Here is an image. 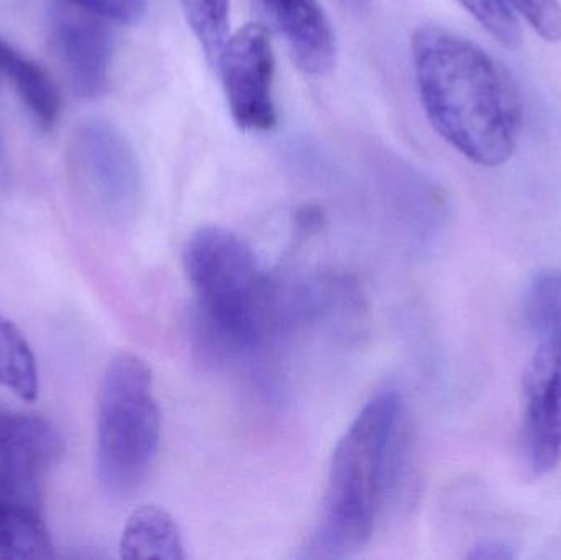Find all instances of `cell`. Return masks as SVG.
<instances>
[{"label": "cell", "mask_w": 561, "mask_h": 560, "mask_svg": "<svg viewBox=\"0 0 561 560\" xmlns=\"http://www.w3.org/2000/svg\"><path fill=\"white\" fill-rule=\"evenodd\" d=\"M411 48L419 98L435 132L471 163H507L524 125L523 99L507 69L444 26L415 30Z\"/></svg>", "instance_id": "obj_1"}, {"label": "cell", "mask_w": 561, "mask_h": 560, "mask_svg": "<svg viewBox=\"0 0 561 560\" xmlns=\"http://www.w3.org/2000/svg\"><path fill=\"white\" fill-rule=\"evenodd\" d=\"M408 416L401 393L379 391L359 411L336 444L325 500L306 559H345L371 541L382 510L404 476Z\"/></svg>", "instance_id": "obj_2"}, {"label": "cell", "mask_w": 561, "mask_h": 560, "mask_svg": "<svg viewBox=\"0 0 561 560\" xmlns=\"http://www.w3.org/2000/svg\"><path fill=\"white\" fill-rule=\"evenodd\" d=\"M184 272L204 331L227 354L252 351L278 324L279 295L252 247L224 227L206 226L187 239Z\"/></svg>", "instance_id": "obj_3"}, {"label": "cell", "mask_w": 561, "mask_h": 560, "mask_svg": "<svg viewBox=\"0 0 561 560\" xmlns=\"http://www.w3.org/2000/svg\"><path fill=\"white\" fill-rule=\"evenodd\" d=\"M95 470L108 495L127 499L141 489L161 444V408L153 372L128 352L105 368L98 395Z\"/></svg>", "instance_id": "obj_4"}, {"label": "cell", "mask_w": 561, "mask_h": 560, "mask_svg": "<svg viewBox=\"0 0 561 560\" xmlns=\"http://www.w3.org/2000/svg\"><path fill=\"white\" fill-rule=\"evenodd\" d=\"M66 163L76 193L101 219L127 224L144 196L140 164L127 138L108 122L88 121L72 132Z\"/></svg>", "instance_id": "obj_5"}, {"label": "cell", "mask_w": 561, "mask_h": 560, "mask_svg": "<svg viewBox=\"0 0 561 560\" xmlns=\"http://www.w3.org/2000/svg\"><path fill=\"white\" fill-rule=\"evenodd\" d=\"M216 66L233 122L242 130L272 132L278 125L276 65L265 26L249 23L229 35Z\"/></svg>", "instance_id": "obj_6"}, {"label": "cell", "mask_w": 561, "mask_h": 560, "mask_svg": "<svg viewBox=\"0 0 561 560\" xmlns=\"http://www.w3.org/2000/svg\"><path fill=\"white\" fill-rule=\"evenodd\" d=\"M523 456L536 477L561 462V331L543 335L524 372Z\"/></svg>", "instance_id": "obj_7"}, {"label": "cell", "mask_w": 561, "mask_h": 560, "mask_svg": "<svg viewBox=\"0 0 561 560\" xmlns=\"http://www.w3.org/2000/svg\"><path fill=\"white\" fill-rule=\"evenodd\" d=\"M48 20L53 49L72 92L79 98H98L107 85L114 56L112 22L69 0H55Z\"/></svg>", "instance_id": "obj_8"}, {"label": "cell", "mask_w": 561, "mask_h": 560, "mask_svg": "<svg viewBox=\"0 0 561 560\" xmlns=\"http://www.w3.org/2000/svg\"><path fill=\"white\" fill-rule=\"evenodd\" d=\"M55 558L33 480L0 470V559Z\"/></svg>", "instance_id": "obj_9"}, {"label": "cell", "mask_w": 561, "mask_h": 560, "mask_svg": "<svg viewBox=\"0 0 561 560\" xmlns=\"http://www.w3.org/2000/svg\"><path fill=\"white\" fill-rule=\"evenodd\" d=\"M265 5L300 71L309 76L332 71L335 33L319 0H265Z\"/></svg>", "instance_id": "obj_10"}, {"label": "cell", "mask_w": 561, "mask_h": 560, "mask_svg": "<svg viewBox=\"0 0 561 560\" xmlns=\"http://www.w3.org/2000/svg\"><path fill=\"white\" fill-rule=\"evenodd\" d=\"M62 453L65 441L48 420L0 401V470L36 482Z\"/></svg>", "instance_id": "obj_11"}, {"label": "cell", "mask_w": 561, "mask_h": 560, "mask_svg": "<svg viewBox=\"0 0 561 560\" xmlns=\"http://www.w3.org/2000/svg\"><path fill=\"white\" fill-rule=\"evenodd\" d=\"M0 75L13 85L35 124L43 132L51 130L61 114V98L45 69L0 38Z\"/></svg>", "instance_id": "obj_12"}, {"label": "cell", "mask_w": 561, "mask_h": 560, "mask_svg": "<svg viewBox=\"0 0 561 560\" xmlns=\"http://www.w3.org/2000/svg\"><path fill=\"white\" fill-rule=\"evenodd\" d=\"M124 559L184 560L183 535L176 519L160 506L147 505L131 513L122 532Z\"/></svg>", "instance_id": "obj_13"}, {"label": "cell", "mask_w": 561, "mask_h": 560, "mask_svg": "<svg viewBox=\"0 0 561 560\" xmlns=\"http://www.w3.org/2000/svg\"><path fill=\"white\" fill-rule=\"evenodd\" d=\"M0 385L22 400L38 395L35 355L22 332L0 315Z\"/></svg>", "instance_id": "obj_14"}, {"label": "cell", "mask_w": 561, "mask_h": 560, "mask_svg": "<svg viewBox=\"0 0 561 560\" xmlns=\"http://www.w3.org/2000/svg\"><path fill=\"white\" fill-rule=\"evenodd\" d=\"M181 5L207 59L217 65L229 38L230 0H181Z\"/></svg>", "instance_id": "obj_15"}, {"label": "cell", "mask_w": 561, "mask_h": 560, "mask_svg": "<svg viewBox=\"0 0 561 560\" xmlns=\"http://www.w3.org/2000/svg\"><path fill=\"white\" fill-rule=\"evenodd\" d=\"M526 316L540 334L561 331V270L540 273L526 293Z\"/></svg>", "instance_id": "obj_16"}, {"label": "cell", "mask_w": 561, "mask_h": 560, "mask_svg": "<svg viewBox=\"0 0 561 560\" xmlns=\"http://www.w3.org/2000/svg\"><path fill=\"white\" fill-rule=\"evenodd\" d=\"M467 12L507 49L523 45V25L507 0H458Z\"/></svg>", "instance_id": "obj_17"}, {"label": "cell", "mask_w": 561, "mask_h": 560, "mask_svg": "<svg viewBox=\"0 0 561 560\" xmlns=\"http://www.w3.org/2000/svg\"><path fill=\"white\" fill-rule=\"evenodd\" d=\"M517 16L547 43L561 39V5L559 0H507Z\"/></svg>", "instance_id": "obj_18"}, {"label": "cell", "mask_w": 561, "mask_h": 560, "mask_svg": "<svg viewBox=\"0 0 561 560\" xmlns=\"http://www.w3.org/2000/svg\"><path fill=\"white\" fill-rule=\"evenodd\" d=\"M76 5L84 7L108 22L134 25L144 19L148 0H69Z\"/></svg>", "instance_id": "obj_19"}, {"label": "cell", "mask_w": 561, "mask_h": 560, "mask_svg": "<svg viewBox=\"0 0 561 560\" xmlns=\"http://www.w3.org/2000/svg\"><path fill=\"white\" fill-rule=\"evenodd\" d=\"M514 558L516 555L510 546L496 541L481 542V545L474 546L468 555V559L474 560H511Z\"/></svg>", "instance_id": "obj_20"}, {"label": "cell", "mask_w": 561, "mask_h": 560, "mask_svg": "<svg viewBox=\"0 0 561 560\" xmlns=\"http://www.w3.org/2000/svg\"><path fill=\"white\" fill-rule=\"evenodd\" d=\"M350 10L353 12L362 13L365 12L366 7H368L369 0H342Z\"/></svg>", "instance_id": "obj_21"}]
</instances>
